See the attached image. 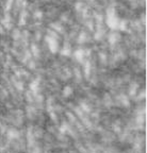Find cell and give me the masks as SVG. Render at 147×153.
Returning <instances> with one entry per match:
<instances>
[{
	"label": "cell",
	"mask_w": 147,
	"mask_h": 153,
	"mask_svg": "<svg viewBox=\"0 0 147 153\" xmlns=\"http://www.w3.org/2000/svg\"><path fill=\"white\" fill-rule=\"evenodd\" d=\"M72 93H74V90H72V88L69 85L65 86L64 90H63V96L64 97H70L72 95Z\"/></svg>",
	"instance_id": "obj_5"
},
{
	"label": "cell",
	"mask_w": 147,
	"mask_h": 153,
	"mask_svg": "<svg viewBox=\"0 0 147 153\" xmlns=\"http://www.w3.org/2000/svg\"><path fill=\"white\" fill-rule=\"evenodd\" d=\"M0 33H2V28H1V26H0Z\"/></svg>",
	"instance_id": "obj_16"
},
{
	"label": "cell",
	"mask_w": 147,
	"mask_h": 153,
	"mask_svg": "<svg viewBox=\"0 0 147 153\" xmlns=\"http://www.w3.org/2000/svg\"><path fill=\"white\" fill-rule=\"evenodd\" d=\"M2 23H3L4 26H7L8 29L11 28V23H10V17H9V15H5V18L2 20Z\"/></svg>",
	"instance_id": "obj_8"
},
{
	"label": "cell",
	"mask_w": 147,
	"mask_h": 153,
	"mask_svg": "<svg viewBox=\"0 0 147 153\" xmlns=\"http://www.w3.org/2000/svg\"><path fill=\"white\" fill-rule=\"evenodd\" d=\"M136 88H138V84H133V85L131 86V90H130V95H134V94L136 93Z\"/></svg>",
	"instance_id": "obj_12"
},
{
	"label": "cell",
	"mask_w": 147,
	"mask_h": 153,
	"mask_svg": "<svg viewBox=\"0 0 147 153\" xmlns=\"http://www.w3.org/2000/svg\"><path fill=\"white\" fill-rule=\"evenodd\" d=\"M34 16H35L36 18H41V17H42L43 15H42V12L38 11V12H35V15H34Z\"/></svg>",
	"instance_id": "obj_14"
},
{
	"label": "cell",
	"mask_w": 147,
	"mask_h": 153,
	"mask_svg": "<svg viewBox=\"0 0 147 153\" xmlns=\"http://www.w3.org/2000/svg\"><path fill=\"white\" fill-rule=\"evenodd\" d=\"M70 53H72V49H70V47H69V45H65L64 48L62 49V51H61V54L62 55H70Z\"/></svg>",
	"instance_id": "obj_6"
},
{
	"label": "cell",
	"mask_w": 147,
	"mask_h": 153,
	"mask_svg": "<svg viewBox=\"0 0 147 153\" xmlns=\"http://www.w3.org/2000/svg\"><path fill=\"white\" fill-rule=\"evenodd\" d=\"M12 1H13V0H9L8 5H7V10H10V8H11V3H12Z\"/></svg>",
	"instance_id": "obj_15"
},
{
	"label": "cell",
	"mask_w": 147,
	"mask_h": 153,
	"mask_svg": "<svg viewBox=\"0 0 147 153\" xmlns=\"http://www.w3.org/2000/svg\"><path fill=\"white\" fill-rule=\"evenodd\" d=\"M46 41H47V44H48L49 50L52 53H57L59 51V43H58L57 38L52 37V36H47L46 37Z\"/></svg>",
	"instance_id": "obj_2"
},
{
	"label": "cell",
	"mask_w": 147,
	"mask_h": 153,
	"mask_svg": "<svg viewBox=\"0 0 147 153\" xmlns=\"http://www.w3.org/2000/svg\"><path fill=\"white\" fill-rule=\"evenodd\" d=\"M84 72H85V75L89 77L90 75V63L89 62H87V64L84 65Z\"/></svg>",
	"instance_id": "obj_10"
},
{
	"label": "cell",
	"mask_w": 147,
	"mask_h": 153,
	"mask_svg": "<svg viewBox=\"0 0 147 153\" xmlns=\"http://www.w3.org/2000/svg\"><path fill=\"white\" fill-rule=\"evenodd\" d=\"M38 86H40V83H38V80H35V81H33V82L30 84V88L32 92H34V93H36L38 90Z\"/></svg>",
	"instance_id": "obj_7"
},
{
	"label": "cell",
	"mask_w": 147,
	"mask_h": 153,
	"mask_svg": "<svg viewBox=\"0 0 147 153\" xmlns=\"http://www.w3.org/2000/svg\"><path fill=\"white\" fill-rule=\"evenodd\" d=\"M66 131H67V126H66V124L64 123V124L61 127V132H62V133H65Z\"/></svg>",
	"instance_id": "obj_13"
},
{
	"label": "cell",
	"mask_w": 147,
	"mask_h": 153,
	"mask_svg": "<svg viewBox=\"0 0 147 153\" xmlns=\"http://www.w3.org/2000/svg\"><path fill=\"white\" fill-rule=\"evenodd\" d=\"M107 25L111 30L116 31L118 30V26L121 23V19L117 17L116 11L114 8H109L107 10V18H106Z\"/></svg>",
	"instance_id": "obj_1"
},
{
	"label": "cell",
	"mask_w": 147,
	"mask_h": 153,
	"mask_svg": "<svg viewBox=\"0 0 147 153\" xmlns=\"http://www.w3.org/2000/svg\"><path fill=\"white\" fill-rule=\"evenodd\" d=\"M8 135H9V137L10 138H15V137L18 136V132L15 131V130H11V131H9Z\"/></svg>",
	"instance_id": "obj_9"
},
{
	"label": "cell",
	"mask_w": 147,
	"mask_h": 153,
	"mask_svg": "<svg viewBox=\"0 0 147 153\" xmlns=\"http://www.w3.org/2000/svg\"><path fill=\"white\" fill-rule=\"evenodd\" d=\"M119 41V34L117 33V32H115V31H113V32H111V33L109 34V43L110 44H115V43H117V41Z\"/></svg>",
	"instance_id": "obj_4"
},
{
	"label": "cell",
	"mask_w": 147,
	"mask_h": 153,
	"mask_svg": "<svg viewBox=\"0 0 147 153\" xmlns=\"http://www.w3.org/2000/svg\"><path fill=\"white\" fill-rule=\"evenodd\" d=\"M74 55H75V59L78 61V62H83L85 52H84L83 49H77L75 51V53H74Z\"/></svg>",
	"instance_id": "obj_3"
},
{
	"label": "cell",
	"mask_w": 147,
	"mask_h": 153,
	"mask_svg": "<svg viewBox=\"0 0 147 153\" xmlns=\"http://www.w3.org/2000/svg\"><path fill=\"white\" fill-rule=\"evenodd\" d=\"M81 108H82V110L84 111V112H87V113H89L91 111L90 106H89L87 103H81Z\"/></svg>",
	"instance_id": "obj_11"
}]
</instances>
